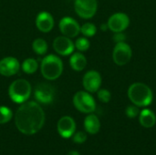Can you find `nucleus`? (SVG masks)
Segmentation results:
<instances>
[{"mask_svg": "<svg viewBox=\"0 0 156 155\" xmlns=\"http://www.w3.org/2000/svg\"><path fill=\"white\" fill-rule=\"evenodd\" d=\"M15 123L20 132L27 135L35 134L45 123V112L38 103L26 101L17 109Z\"/></svg>", "mask_w": 156, "mask_h": 155, "instance_id": "obj_1", "label": "nucleus"}, {"mask_svg": "<svg viewBox=\"0 0 156 155\" xmlns=\"http://www.w3.org/2000/svg\"><path fill=\"white\" fill-rule=\"evenodd\" d=\"M128 98L137 107H147L154 100V94L149 86L142 82L133 83L128 89Z\"/></svg>", "mask_w": 156, "mask_h": 155, "instance_id": "obj_2", "label": "nucleus"}, {"mask_svg": "<svg viewBox=\"0 0 156 155\" xmlns=\"http://www.w3.org/2000/svg\"><path fill=\"white\" fill-rule=\"evenodd\" d=\"M40 70L46 79L55 80L59 78L63 72L62 60L56 55H48L41 60Z\"/></svg>", "mask_w": 156, "mask_h": 155, "instance_id": "obj_3", "label": "nucleus"}, {"mask_svg": "<svg viewBox=\"0 0 156 155\" xmlns=\"http://www.w3.org/2000/svg\"><path fill=\"white\" fill-rule=\"evenodd\" d=\"M31 94V85L24 79H18L13 81L8 89V95L12 101L22 104L26 102Z\"/></svg>", "mask_w": 156, "mask_h": 155, "instance_id": "obj_4", "label": "nucleus"}, {"mask_svg": "<svg viewBox=\"0 0 156 155\" xmlns=\"http://www.w3.org/2000/svg\"><path fill=\"white\" fill-rule=\"evenodd\" d=\"M73 104L83 113H92L96 109L95 100L88 91H78L73 97Z\"/></svg>", "mask_w": 156, "mask_h": 155, "instance_id": "obj_5", "label": "nucleus"}, {"mask_svg": "<svg viewBox=\"0 0 156 155\" xmlns=\"http://www.w3.org/2000/svg\"><path fill=\"white\" fill-rule=\"evenodd\" d=\"M75 12L84 19L91 18L95 16L98 8L97 0H75Z\"/></svg>", "mask_w": 156, "mask_h": 155, "instance_id": "obj_6", "label": "nucleus"}, {"mask_svg": "<svg viewBox=\"0 0 156 155\" xmlns=\"http://www.w3.org/2000/svg\"><path fill=\"white\" fill-rule=\"evenodd\" d=\"M133 56L131 47L126 42L117 43L112 51V59L118 66H124L130 62Z\"/></svg>", "mask_w": 156, "mask_h": 155, "instance_id": "obj_7", "label": "nucleus"}, {"mask_svg": "<svg viewBox=\"0 0 156 155\" xmlns=\"http://www.w3.org/2000/svg\"><path fill=\"white\" fill-rule=\"evenodd\" d=\"M34 96L37 102L42 104H49L54 100L55 90L48 83H39L35 88Z\"/></svg>", "mask_w": 156, "mask_h": 155, "instance_id": "obj_8", "label": "nucleus"}, {"mask_svg": "<svg viewBox=\"0 0 156 155\" xmlns=\"http://www.w3.org/2000/svg\"><path fill=\"white\" fill-rule=\"evenodd\" d=\"M108 27L113 33L123 32L130 25V18L125 13H115L112 15L107 22Z\"/></svg>", "mask_w": 156, "mask_h": 155, "instance_id": "obj_9", "label": "nucleus"}, {"mask_svg": "<svg viewBox=\"0 0 156 155\" xmlns=\"http://www.w3.org/2000/svg\"><path fill=\"white\" fill-rule=\"evenodd\" d=\"M101 74L96 70H90L86 72V74L83 77L82 84L86 91L90 93L97 92L101 85Z\"/></svg>", "mask_w": 156, "mask_h": 155, "instance_id": "obj_10", "label": "nucleus"}, {"mask_svg": "<svg viewBox=\"0 0 156 155\" xmlns=\"http://www.w3.org/2000/svg\"><path fill=\"white\" fill-rule=\"evenodd\" d=\"M60 32L68 37H76L80 33V26L79 23L72 17L65 16L61 18L58 24Z\"/></svg>", "mask_w": 156, "mask_h": 155, "instance_id": "obj_11", "label": "nucleus"}, {"mask_svg": "<svg viewBox=\"0 0 156 155\" xmlns=\"http://www.w3.org/2000/svg\"><path fill=\"white\" fill-rule=\"evenodd\" d=\"M54 50L61 56H69L74 52L75 45L70 39L66 36H60L54 39L53 41Z\"/></svg>", "mask_w": 156, "mask_h": 155, "instance_id": "obj_12", "label": "nucleus"}, {"mask_svg": "<svg viewBox=\"0 0 156 155\" xmlns=\"http://www.w3.org/2000/svg\"><path fill=\"white\" fill-rule=\"evenodd\" d=\"M20 69L19 61L14 57H6L0 60V74L5 77L16 75Z\"/></svg>", "mask_w": 156, "mask_h": 155, "instance_id": "obj_13", "label": "nucleus"}, {"mask_svg": "<svg viewBox=\"0 0 156 155\" xmlns=\"http://www.w3.org/2000/svg\"><path fill=\"white\" fill-rule=\"evenodd\" d=\"M58 132L63 138H70L76 130V123L75 121L69 116H64L60 118L57 125Z\"/></svg>", "mask_w": 156, "mask_h": 155, "instance_id": "obj_14", "label": "nucleus"}, {"mask_svg": "<svg viewBox=\"0 0 156 155\" xmlns=\"http://www.w3.org/2000/svg\"><path fill=\"white\" fill-rule=\"evenodd\" d=\"M36 26L39 31L48 33L51 31L54 26V18L48 12H40L36 18Z\"/></svg>", "mask_w": 156, "mask_h": 155, "instance_id": "obj_15", "label": "nucleus"}, {"mask_svg": "<svg viewBox=\"0 0 156 155\" xmlns=\"http://www.w3.org/2000/svg\"><path fill=\"white\" fill-rule=\"evenodd\" d=\"M139 122L140 124L146 129L154 127L156 123V116L154 112L149 109L143 110L142 111H140L139 114Z\"/></svg>", "mask_w": 156, "mask_h": 155, "instance_id": "obj_16", "label": "nucleus"}, {"mask_svg": "<svg viewBox=\"0 0 156 155\" xmlns=\"http://www.w3.org/2000/svg\"><path fill=\"white\" fill-rule=\"evenodd\" d=\"M84 128L87 132L90 134H96L101 129V122L99 118L95 114L88 115L84 120Z\"/></svg>", "mask_w": 156, "mask_h": 155, "instance_id": "obj_17", "label": "nucleus"}, {"mask_svg": "<svg viewBox=\"0 0 156 155\" xmlns=\"http://www.w3.org/2000/svg\"><path fill=\"white\" fill-rule=\"evenodd\" d=\"M69 64H70V67L72 69H74L76 71H81L87 66L86 57L80 52L72 53L70 59H69Z\"/></svg>", "mask_w": 156, "mask_h": 155, "instance_id": "obj_18", "label": "nucleus"}, {"mask_svg": "<svg viewBox=\"0 0 156 155\" xmlns=\"http://www.w3.org/2000/svg\"><path fill=\"white\" fill-rule=\"evenodd\" d=\"M22 70L27 73V74H33L37 71V68H38V64L37 61L35 58H26L23 62H22Z\"/></svg>", "mask_w": 156, "mask_h": 155, "instance_id": "obj_19", "label": "nucleus"}, {"mask_svg": "<svg viewBox=\"0 0 156 155\" xmlns=\"http://www.w3.org/2000/svg\"><path fill=\"white\" fill-rule=\"evenodd\" d=\"M32 48L37 55H44L48 51V44L43 38H37L33 41Z\"/></svg>", "mask_w": 156, "mask_h": 155, "instance_id": "obj_20", "label": "nucleus"}, {"mask_svg": "<svg viewBox=\"0 0 156 155\" xmlns=\"http://www.w3.org/2000/svg\"><path fill=\"white\" fill-rule=\"evenodd\" d=\"M97 32V27L92 23H85L80 26V33L86 37H93Z\"/></svg>", "mask_w": 156, "mask_h": 155, "instance_id": "obj_21", "label": "nucleus"}, {"mask_svg": "<svg viewBox=\"0 0 156 155\" xmlns=\"http://www.w3.org/2000/svg\"><path fill=\"white\" fill-rule=\"evenodd\" d=\"M13 117L12 111L5 107V106H0V124H4L8 122Z\"/></svg>", "mask_w": 156, "mask_h": 155, "instance_id": "obj_22", "label": "nucleus"}, {"mask_svg": "<svg viewBox=\"0 0 156 155\" xmlns=\"http://www.w3.org/2000/svg\"><path fill=\"white\" fill-rule=\"evenodd\" d=\"M74 45H75V48L80 52H84V51L88 50L90 48V46L89 39L84 37H79L76 40V42L74 43Z\"/></svg>", "mask_w": 156, "mask_h": 155, "instance_id": "obj_23", "label": "nucleus"}, {"mask_svg": "<svg viewBox=\"0 0 156 155\" xmlns=\"http://www.w3.org/2000/svg\"><path fill=\"white\" fill-rule=\"evenodd\" d=\"M97 96H98V99L103 103H108L112 99L111 92L108 90H105V89L99 90L97 91Z\"/></svg>", "mask_w": 156, "mask_h": 155, "instance_id": "obj_24", "label": "nucleus"}, {"mask_svg": "<svg viewBox=\"0 0 156 155\" xmlns=\"http://www.w3.org/2000/svg\"><path fill=\"white\" fill-rule=\"evenodd\" d=\"M125 114H126V116H127L128 118L133 119V118L139 116L140 111H139L138 107L135 106V105L133 104V105H130V106H128V107L126 108V110H125Z\"/></svg>", "mask_w": 156, "mask_h": 155, "instance_id": "obj_25", "label": "nucleus"}, {"mask_svg": "<svg viewBox=\"0 0 156 155\" xmlns=\"http://www.w3.org/2000/svg\"><path fill=\"white\" fill-rule=\"evenodd\" d=\"M72 136H73V142L76 143H79V144H81V143H85L86 140H87V135L83 132H76Z\"/></svg>", "mask_w": 156, "mask_h": 155, "instance_id": "obj_26", "label": "nucleus"}, {"mask_svg": "<svg viewBox=\"0 0 156 155\" xmlns=\"http://www.w3.org/2000/svg\"><path fill=\"white\" fill-rule=\"evenodd\" d=\"M113 41L117 44V43H122V42H125L126 40V36L123 32H116L113 35L112 37Z\"/></svg>", "mask_w": 156, "mask_h": 155, "instance_id": "obj_27", "label": "nucleus"}, {"mask_svg": "<svg viewBox=\"0 0 156 155\" xmlns=\"http://www.w3.org/2000/svg\"><path fill=\"white\" fill-rule=\"evenodd\" d=\"M101 29L102 31H106L107 29H109V27H108V24H107V23H103V24L101 26Z\"/></svg>", "mask_w": 156, "mask_h": 155, "instance_id": "obj_28", "label": "nucleus"}, {"mask_svg": "<svg viewBox=\"0 0 156 155\" xmlns=\"http://www.w3.org/2000/svg\"><path fill=\"white\" fill-rule=\"evenodd\" d=\"M67 155H80V153L78 152H76V151H70V152L68 153Z\"/></svg>", "mask_w": 156, "mask_h": 155, "instance_id": "obj_29", "label": "nucleus"}]
</instances>
